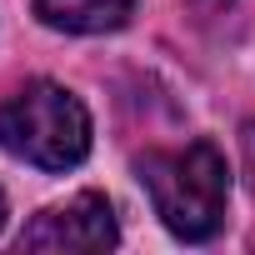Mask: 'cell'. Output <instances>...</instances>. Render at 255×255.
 <instances>
[{"instance_id":"6da1fadb","label":"cell","mask_w":255,"mask_h":255,"mask_svg":"<svg viewBox=\"0 0 255 255\" xmlns=\"http://www.w3.org/2000/svg\"><path fill=\"white\" fill-rule=\"evenodd\" d=\"M140 185L155 200V215L180 240H210L225 220L230 170L210 140H190L180 150H145L135 160Z\"/></svg>"},{"instance_id":"7a4b0ae2","label":"cell","mask_w":255,"mask_h":255,"mask_svg":"<svg viewBox=\"0 0 255 255\" xmlns=\"http://www.w3.org/2000/svg\"><path fill=\"white\" fill-rule=\"evenodd\" d=\"M0 145L35 170H70L90 155V115L65 85L30 80L0 105Z\"/></svg>"},{"instance_id":"3957f363","label":"cell","mask_w":255,"mask_h":255,"mask_svg":"<svg viewBox=\"0 0 255 255\" xmlns=\"http://www.w3.org/2000/svg\"><path fill=\"white\" fill-rule=\"evenodd\" d=\"M120 240L115 230V215H110V200L85 190L65 205H50L40 210L25 230H20V250H110Z\"/></svg>"},{"instance_id":"277c9868","label":"cell","mask_w":255,"mask_h":255,"mask_svg":"<svg viewBox=\"0 0 255 255\" xmlns=\"http://www.w3.org/2000/svg\"><path fill=\"white\" fill-rule=\"evenodd\" d=\"M130 10H135V0H35V15L50 30H70V35L115 30Z\"/></svg>"},{"instance_id":"5b68a950","label":"cell","mask_w":255,"mask_h":255,"mask_svg":"<svg viewBox=\"0 0 255 255\" xmlns=\"http://www.w3.org/2000/svg\"><path fill=\"white\" fill-rule=\"evenodd\" d=\"M190 5H195L200 15H220V10H230V0H190Z\"/></svg>"},{"instance_id":"8992f818","label":"cell","mask_w":255,"mask_h":255,"mask_svg":"<svg viewBox=\"0 0 255 255\" xmlns=\"http://www.w3.org/2000/svg\"><path fill=\"white\" fill-rule=\"evenodd\" d=\"M245 160H250V180H255V125L245 130Z\"/></svg>"},{"instance_id":"52a82bcc","label":"cell","mask_w":255,"mask_h":255,"mask_svg":"<svg viewBox=\"0 0 255 255\" xmlns=\"http://www.w3.org/2000/svg\"><path fill=\"white\" fill-rule=\"evenodd\" d=\"M0 225H5V190H0Z\"/></svg>"}]
</instances>
